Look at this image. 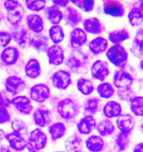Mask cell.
Listing matches in <instances>:
<instances>
[{
	"label": "cell",
	"instance_id": "6da1fadb",
	"mask_svg": "<svg viewBox=\"0 0 143 152\" xmlns=\"http://www.w3.org/2000/svg\"><path fill=\"white\" fill-rule=\"evenodd\" d=\"M57 110L62 119L69 121L76 118L80 114V105L76 99L67 98L59 102Z\"/></svg>",
	"mask_w": 143,
	"mask_h": 152
},
{
	"label": "cell",
	"instance_id": "7a4b0ae2",
	"mask_svg": "<svg viewBox=\"0 0 143 152\" xmlns=\"http://www.w3.org/2000/svg\"><path fill=\"white\" fill-rule=\"evenodd\" d=\"M4 9L7 11L6 18L9 24L18 26L24 18L25 10L18 0H4Z\"/></svg>",
	"mask_w": 143,
	"mask_h": 152
},
{
	"label": "cell",
	"instance_id": "3957f363",
	"mask_svg": "<svg viewBox=\"0 0 143 152\" xmlns=\"http://www.w3.org/2000/svg\"><path fill=\"white\" fill-rule=\"evenodd\" d=\"M106 56L113 65L121 69L125 67L129 58L127 50L121 45H113L110 46L106 50Z\"/></svg>",
	"mask_w": 143,
	"mask_h": 152
},
{
	"label": "cell",
	"instance_id": "277c9868",
	"mask_svg": "<svg viewBox=\"0 0 143 152\" xmlns=\"http://www.w3.org/2000/svg\"><path fill=\"white\" fill-rule=\"evenodd\" d=\"M83 52L76 51L67 58L66 65L70 72L74 74L85 72L87 67L88 60Z\"/></svg>",
	"mask_w": 143,
	"mask_h": 152
},
{
	"label": "cell",
	"instance_id": "5b68a950",
	"mask_svg": "<svg viewBox=\"0 0 143 152\" xmlns=\"http://www.w3.org/2000/svg\"><path fill=\"white\" fill-rule=\"evenodd\" d=\"M52 83L56 89L64 90L72 84L71 72L64 70H58L52 76Z\"/></svg>",
	"mask_w": 143,
	"mask_h": 152
},
{
	"label": "cell",
	"instance_id": "8992f818",
	"mask_svg": "<svg viewBox=\"0 0 143 152\" xmlns=\"http://www.w3.org/2000/svg\"><path fill=\"white\" fill-rule=\"evenodd\" d=\"M104 14L114 18H122L124 16V5L120 0H103Z\"/></svg>",
	"mask_w": 143,
	"mask_h": 152
},
{
	"label": "cell",
	"instance_id": "52a82bcc",
	"mask_svg": "<svg viewBox=\"0 0 143 152\" xmlns=\"http://www.w3.org/2000/svg\"><path fill=\"white\" fill-rule=\"evenodd\" d=\"M90 70L91 76L100 81L105 80L110 73L108 64L103 60H97L92 63Z\"/></svg>",
	"mask_w": 143,
	"mask_h": 152
},
{
	"label": "cell",
	"instance_id": "ba28073f",
	"mask_svg": "<svg viewBox=\"0 0 143 152\" xmlns=\"http://www.w3.org/2000/svg\"><path fill=\"white\" fill-rule=\"evenodd\" d=\"M50 96V88L48 85L45 84H37L33 85L30 89V99L36 103H44L49 98Z\"/></svg>",
	"mask_w": 143,
	"mask_h": 152
},
{
	"label": "cell",
	"instance_id": "9c48e42d",
	"mask_svg": "<svg viewBox=\"0 0 143 152\" xmlns=\"http://www.w3.org/2000/svg\"><path fill=\"white\" fill-rule=\"evenodd\" d=\"M63 20L67 26L75 28L83 21V15L79 10L69 6L64 10Z\"/></svg>",
	"mask_w": 143,
	"mask_h": 152
},
{
	"label": "cell",
	"instance_id": "30bf717a",
	"mask_svg": "<svg viewBox=\"0 0 143 152\" xmlns=\"http://www.w3.org/2000/svg\"><path fill=\"white\" fill-rule=\"evenodd\" d=\"M46 56L50 65L58 66L64 63L65 54L61 46L53 44L49 46L46 51Z\"/></svg>",
	"mask_w": 143,
	"mask_h": 152
},
{
	"label": "cell",
	"instance_id": "8fae6325",
	"mask_svg": "<svg viewBox=\"0 0 143 152\" xmlns=\"http://www.w3.org/2000/svg\"><path fill=\"white\" fill-rule=\"evenodd\" d=\"M26 86L25 80L17 76H9L4 82L6 91L13 95H16L22 92L26 88Z\"/></svg>",
	"mask_w": 143,
	"mask_h": 152
},
{
	"label": "cell",
	"instance_id": "7c38bea8",
	"mask_svg": "<svg viewBox=\"0 0 143 152\" xmlns=\"http://www.w3.org/2000/svg\"><path fill=\"white\" fill-rule=\"evenodd\" d=\"M133 83L134 78L128 72L123 70H119L115 72L112 78V83L117 89L131 87Z\"/></svg>",
	"mask_w": 143,
	"mask_h": 152
},
{
	"label": "cell",
	"instance_id": "4fadbf2b",
	"mask_svg": "<svg viewBox=\"0 0 143 152\" xmlns=\"http://www.w3.org/2000/svg\"><path fill=\"white\" fill-rule=\"evenodd\" d=\"M83 29L87 34L98 35L105 31V27L99 18L96 17L87 18L82 22Z\"/></svg>",
	"mask_w": 143,
	"mask_h": 152
},
{
	"label": "cell",
	"instance_id": "5bb4252c",
	"mask_svg": "<svg viewBox=\"0 0 143 152\" xmlns=\"http://www.w3.org/2000/svg\"><path fill=\"white\" fill-rule=\"evenodd\" d=\"M11 35L14 42L21 49H25L30 46L31 37L27 28L22 26H16Z\"/></svg>",
	"mask_w": 143,
	"mask_h": 152
},
{
	"label": "cell",
	"instance_id": "9a60e30c",
	"mask_svg": "<svg viewBox=\"0 0 143 152\" xmlns=\"http://www.w3.org/2000/svg\"><path fill=\"white\" fill-rule=\"evenodd\" d=\"M87 34L83 28L75 27L70 33V45L74 49H78L82 48L87 43Z\"/></svg>",
	"mask_w": 143,
	"mask_h": 152
},
{
	"label": "cell",
	"instance_id": "2e32d148",
	"mask_svg": "<svg viewBox=\"0 0 143 152\" xmlns=\"http://www.w3.org/2000/svg\"><path fill=\"white\" fill-rule=\"evenodd\" d=\"M48 138L44 132L39 128L32 130L28 139L27 142L37 150L44 149L47 144Z\"/></svg>",
	"mask_w": 143,
	"mask_h": 152
},
{
	"label": "cell",
	"instance_id": "e0dca14e",
	"mask_svg": "<svg viewBox=\"0 0 143 152\" xmlns=\"http://www.w3.org/2000/svg\"><path fill=\"white\" fill-rule=\"evenodd\" d=\"M116 125L120 132L130 135L134 130L135 121L133 116L129 114H121L117 118Z\"/></svg>",
	"mask_w": 143,
	"mask_h": 152
},
{
	"label": "cell",
	"instance_id": "ac0fdd59",
	"mask_svg": "<svg viewBox=\"0 0 143 152\" xmlns=\"http://www.w3.org/2000/svg\"><path fill=\"white\" fill-rule=\"evenodd\" d=\"M32 116L35 124L40 128H44L50 125L53 118L51 111L44 108L36 109Z\"/></svg>",
	"mask_w": 143,
	"mask_h": 152
},
{
	"label": "cell",
	"instance_id": "d6986e66",
	"mask_svg": "<svg viewBox=\"0 0 143 152\" xmlns=\"http://www.w3.org/2000/svg\"><path fill=\"white\" fill-rule=\"evenodd\" d=\"M11 104L18 112L23 115H29L33 110L31 99L26 96H15L11 99Z\"/></svg>",
	"mask_w": 143,
	"mask_h": 152
},
{
	"label": "cell",
	"instance_id": "ffe728a7",
	"mask_svg": "<svg viewBox=\"0 0 143 152\" xmlns=\"http://www.w3.org/2000/svg\"><path fill=\"white\" fill-rule=\"evenodd\" d=\"M90 52L94 55H99L106 51L108 41L102 36H98L89 41L88 45Z\"/></svg>",
	"mask_w": 143,
	"mask_h": 152
},
{
	"label": "cell",
	"instance_id": "44dd1931",
	"mask_svg": "<svg viewBox=\"0 0 143 152\" xmlns=\"http://www.w3.org/2000/svg\"><path fill=\"white\" fill-rule=\"evenodd\" d=\"M96 121L94 116L85 115L78 123L77 128L80 134L89 135L96 129Z\"/></svg>",
	"mask_w": 143,
	"mask_h": 152
},
{
	"label": "cell",
	"instance_id": "7402d4cb",
	"mask_svg": "<svg viewBox=\"0 0 143 152\" xmlns=\"http://www.w3.org/2000/svg\"><path fill=\"white\" fill-rule=\"evenodd\" d=\"M4 138L9 142L10 148L15 151L21 152L27 148V142L22 135L13 132L5 134Z\"/></svg>",
	"mask_w": 143,
	"mask_h": 152
},
{
	"label": "cell",
	"instance_id": "603a6c76",
	"mask_svg": "<svg viewBox=\"0 0 143 152\" xmlns=\"http://www.w3.org/2000/svg\"><path fill=\"white\" fill-rule=\"evenodd\" d=\"M29 29L36 34H41L44 28V22L42 17L38 14L29 15L26 18Z\"/></svg>",
	"mask_w": 143,
	"mask_h": 152
},
{
	"label": "cell",
	"instance_id": "cb8c5ba5",
	"mask_svg": "<svg viewBox=\"0 0 143 152\" xmlns=\"http://www.w3.org/2000/svg\"><path fill=\"white\" fill-rule=\"evenodd\" d=\"M0 56L2 61L5 65L11 66L17 63L20 56V53L16 48L7 46L3 50Z\"/></svg>",
	"mask_w": 143,
	"mask_h": 152
},
{
	"label": "cell",
	"instance_id": "d4e9b609",
	"mask_svg": "<svg viewBox=\"0 0 143 152\" xmlns=\"http://www.w3.org/2000/svg\"><path fill=\"white\" fill-rule=\"evenodd\" d=\"M48 37L44 34H38L31 37L30 45L38 53H46L49 48Z\"/></svg>",
	"mask_w": 143,
	"mask_h": 152
},
{
	"label": "cell",
	"instance_id": "484cf974",
	"mask_svg": "<svg viewBox=\"0 0 143 152\" xmlns=\"http://www.w3.org/2000/svg\"><path fill=\"white\" fill-rule=\"evenodd\" d=\"M44 15L48 21L53 25H59L63 20L62 11L55 5L45 7Z\"/></svg>",
	"mask_w": 143,
	"mask_h": 152
},
{
	"label": "cell",
	"instance_id": "4316f807",
	"mask_svg": "<svg viewBox=\"0 0 143 152\" xmlns=\"http://www.w3.org/2000/svg\"><path fill=\"white\" fill-rule=\"evenodd\" d=\"M122 108L120 103L114 100L108 101L103 107V115L107 119L117 118L122 114Z\"/></svg>",
	"mask_w": 143,
	"mask_h": 152
},
{
	"label": "cell",
	"instance_id": "83f0119b",
	"mask_svg": "<svg viewBox=\"0 0 143 152\" xmlns=\"http://www.w3.org/2000/svg\"><path fill=\"white\" fill-rule=\"evenodd\" d=\"M130 50L135 57L143 58V28L139 30L136 32Z\"/></svg>",
	"mask_w": 143,
	"mask_h": 152
},
{
	"label": "cell",
	"instance_id": "f1b7e54d",
	"mask_svg": "<svg viewBox=\"0 0 143 152\" xmlns=\"http://www.w3.org/2000/svg\"><path fill=\"white\" fill-rule=\"evenodd\" d=\"M24 71L26 76L30 79H35L39 77L41 73L39 61L36 58L30 59L25 66Z\"/></svg>",
	"mask_w": 143,
	"mask_h": 152
},
{
	"label": "cell",
	"instance_id": "f546056e",
	"mask_svg": "<svg viewBox=\"0 0 143 152\" xmlns=\"http://www.w3.org/2000/svg\"><path fill=\"white\" fill-rule=\"evenodd\" d=\"M85 145L91 152H100L104 148L105 142L100 135H92L86 139Z\"/></svg>",
	"mask_w": 143,
	"mask_h": 152
},
{
	"label": "cell",
	"instance_id": "4dcf8cb0",
	"mask_svg": "<svg viewBox=\"0 0 143 152\" xmlns=\"http://www.w3.org/2000/svg\"><path fill=\"white\" fill-rule=\"evenodd\" d=\"M130 37L129 32L125 28H120L110 32L108 35V40L114 45H121Z\"/></svg>",
	"mask_w": 143,
	"mask_h": 152
},
{
	"label": "cell",
	"instance_id": "1f68e13d",
	"mask_svg": "<svg viewBox=\"0 0 143 152\" xmlns=\"http://www.w3.org/2000/svg\"><path fill=\"white\" fill-rule=\"evenodd\" d=\"M96 129L99 135L102 137H107L114 133L116 128L112 121L107 118L100 121Z\"/></svg>",
	"mask_w": 143,
	"mask_h": 152
},
{
	"label": "cell",
	"instance_id": "d6a6232c",
	"mask_svg": "<svg viewBox=\"0 0 143 152\" xmlns=\"http://www.w3.org/2000/svg\"><path fill=\"white\" fill-rule=\"evenodd\" d=\"M64 147L68 152H80L83 149L82 139L77 134L72 135L65 141Z\"/></svg>",
	"mask_w": 143,
	"mask_h": 152
},
{
	"label": "cell",
	"instance_id": "836d02e7",
	"mask_svg": "<svg viewBox=\"0 0 143 152\" xmlns=\"http://www.w3.org/2000/svg\"><path fill=\"white\" fill-rule=\"evenodd\" d=\"M48 131L52 140L53 141H56L65 135L67 128L63 123L56 122L50 125Z\"/></svg>",
	"mask_w": 143,
	"mask_h": 152
},
{
	"label": "cell",
	"instance_id": "e575fe53",
	"mask_svg": "<svg viewBox=\"0 0 143 152\" xmlns=\"http://www.w3.org/2000/svg\"><path fill=\"white\" fill-rule=\"evenodd\" d=\"M127 18L132 27H138L143 22V11L137 7H134L130 10Z\"/></svg>",
	"mask_w": 143,
	"mask_h": 152
},
{
	"label": "cell",
	"instance_id": "d590c367",
	"mask_svg": "<svg viewBox=\"0 0 143 152\" xmlns=\"http://www.w3.org/2000/svg\"><path fill=\"white\" fill-rule=\"evenodd\" d=\"M100 105V99L96 97L89 98L86 100L83 105L85 115L94 116L99 110Z\"/></svg>",
	"mask_w": 143,
	"mask_h": 152
},
{
	"label": "cell",
	"instance_id": "8d00e7d4",
	"mask_svg": "<svg viewBox=\"0 0 143 152\" xmlns=\"http://www.w3.org/2000/svg\"><path fill=\"white\" fill-rule=\"evenodd\" d=\"M49 39L54 44L58 45L62 42L64 37L65 34L63 28L60 25H53L50 27L48 30Z\"/></svg>",
	"mask_w": 143,
	"mask_h": 152
},
{
	"label": "cell",
	"instance_id": "74e56055",
	"mask_svg": "<svg viewBox=\"0 0 143 152\" xmlns=\"http://www.w3.org/2000/svg\"><path fill=\"white\" fill-rule=\"evenodd\" d=\"M77 88L78 91L85 96L89 95L94 93V83L89 79L80 77L77 81Z\"/></svg>",
	"mask_w": 143,
	"mask_h": 152
},
{
	"label": "cell",
	"instance_id": "f35d334b",
	"mask_svg": "<svg viewBox=\"0 0 143 152\" xmlns=\"http://www.w3.org/2000/svg\"><path fill=\"white\" fill-rule=\"evenodd\" d=\"M96 91L100 97L106 99L111 98L115 93L114 86L108 82H103L98 84L96 88Z\"/></svg>",
	"mask_w": 143,
	"mask_h": 152
},
{
	"label": "cell",
	"instance_id": "ab89813d",
	"mask_svg": "<svg viewBox=\"0 0 143 152\" xmlns=\"http://www.w3.org/2000/svg\"><path fill=\"white\" fill-rule=\"evenodd\" d=\"M130 109L136 116H143V96H135L130 101Z\"/></svg>",
	"mask_w": 143,
	"mask_h": 152
},
{
	"label": "cell",
	"instance_id": "60d3db41",
	"mask_svg": "<svg viewBox=\"0 0 143 152\" xmlns=\"http://www.w3.org/2000/svg\"><path fill=\"white\" fill-rule=\"evenodd\" d=\"M115 143L119 152H124L129 147L130 143L129 135L120 132L116 135Z\"/></svg>",
	"mask_w": 143,
	"mask_h": 152
},
{
	"label": "cell",
	"instance_id": "b9f144b4",
	"mask_svg": "<svg viewBox=\"0 0 143 152\" xmlns=\"http://www.w3.org/2000/svg\"><path fill=\"white\" fill-rule=\"evenodd\" d=\"M70 2L78 10L85 13L92 12L94 7V0H70Z\"/></svg>",
	"mask_w": 143,
	"mask_h": 152
},
{
	"label": "cell",
	"instance_id": "7bdbcfd3",
	"mask_svg": "<svg viewBox=\"0 0 143 152\" xmlns=\"http://www.w3.org/2000/svg\"><path fill=\"white\" fill-rule=\"evenodd\" d=\"M27 9L32 12H40L45 9L46 2L45 0H25Z\"/></svg>",
	"mask_w": 143,
	"mask_h": 152
},
{
	"label": "cell",
	"instance_id": "ee69618b",
	"mask_svg": "<svg viewBox=\"0 0 143 152\" xmlns=\"http://www.w3.org/2000/svg\"><path fill=\"white\" fill-rule=\"evenodd\" d=\"M118 99L124 102H130V101L135 96L134 90L129 88L118 89L117 91Z\"/></svg>",
	"mask_w": 143,
	"mask_h": 152
},
{
	"label": "cell",
	"instance_id": "f6af8a7d",
	"mask_svg": "<svg viewBox=\"0 0 143 152\" xmlns=\"http://www.w3.org/2000/svg\"><path fill=\"white\" fill-rule=\"evenodd\" d=\"M11 125L13 132L20 135L26 134L27 132L26 123L20 119H13L11 123Z\"/></svg>",
	"mask_w": 143,
	"mask_h": 152
},
{
	"label": "cell",
	"instance_id": "bcb514c9",
	"mask_svg": "<svg viewBox=\"0 0 143 152\" xmlns=\"http://www.w3.org/2000/svg\"><path fill=\"white\" fill-rule=\"evenodd\" d=\"M13 40V37L9 32L0 31V47L5 48L9 46Z\"/></svg>",
	"mask_w": 143,
	"mask_h": 152
},
{
	"label": "cell",
	"instance_id": "7dc6e473",
	"mask_svg": "<svg viewBox=\"0 0 143 152\" xmlns=\"http://www.w3.org/2000/svg\"><path fill=\"white\" fill-rule=\"evenodd\" d=\"M11 104V100L7 94V91H0V107H8Z\"/></svg>",
	"mask_w": 143,
	"mask_h": 152
},
{
	"label": "cell",
	"instance_id": "c3c4849f",
	"mask_svg": "<svg viewBox=\"0 0 143 152\" xmlns=\"http://www.w3.org/2000/svg\"><path fill=\"white\" fill-rule=\"evenodd\" d=\"M10 121V115L6 107H0V124L6 123Z\"/></svg>",
	"mask_w": 143,
	"mask_h": 152
},
{
	"label": "cell",
	"instance_id": "681fc988",
	"mask_svg": "<svg viewBox=\"0 0 143 152\" xmlns=\"http://www.w3.org/2000/svg\"><path fill=\"white\" fill-rule=\"evenodd\" d=\"M54 5L59 8H66L69 4L70 0H52Z\"/></svg>",
	"mask_w": 143,
	"mask_h": 152
},
{
	"label": "cell",
	"instance_id": "f907efd6",
	"mask_svg": "<svg viewBox=\"0 0 143 152\" xmlns=\"http://www.w3.org/2000/svg\"><path fill=\"white\" fill-rule=\"evenodd\" d=\"M133 152H143V143H138L135 145Z\"/></svg>",
	"mask_w": 143,
	"mask_h": 152
},
{
	"label": "cell",
	"instance_id": "816d5d0a",
	"mask_svg": "<svg viewBox=\"0 0 143 152\" xmlns=\"http://www.w3.org/2000/svg\"><path fill=\"white\" fill-rule=\"evenodd\" d=\"M27 148L29 152H40V151L37 150L35 148L32 147L29 143L27 142Z\"/></svg>",
	"mask_w": 143,
	"mask_h": 152
},
{
	"label": "cell",
	"instance_id": "f5cc1de1",
	"mask_svg": "<svg viewBox=\"0 0 143 152\" xmlns=\"http://www.w3.org/2000/svg\"><path fill=\"white\" fill-rule=\"evenodd\" d=\"M0 152H11V151L7 146L3 145L0 146Z\"/></svg>",
	"mask_w": 143,
	"mask_h": 152
},
{
	"label": "cell",
	"instance_id": "db71d44e",
	"mask_svg": "<svg viewBox=\"0 0 143 152\" xmlns=\"http://www.w3.org/2000/svg\"><path fill=\"white\" fill-rule=\"evenodd\" d=\"M4 137H5V133L4 130L0 129V143L2 142L3 139L4 138Z\"/></svg>",
	"mask_w": 143,
	"mask_h": 152
},
{
	"label": "cell",
	"instance_id": "11a10c76",
	"mask_svg": "<svg viewBox=\"0 0 143 152\" xmlns=\"http://www.w3.org/2000/svg\"><path fill=\"white\" fill-rule=\"evenodd\" d=\"M138 4L139 8L142 10L143 11V0H139Z\"/></svg>",
	"mask_w": 143,
	"mask_h": 152
},
{
	"label": "cell",
	"instance_id": "9f6ffc18",
	"mask_svg": "<svg viewBox=\"0 0 143 152\" xmlns=\"http://www.w3.org/2000/svg\"><path fill=\"white\" fill-rule=\"evenodd\" d=\"M140 67L141 68V69L143 70V59L140 63Z\"/></svg>",
	"mask_w": 143,
	"mask_h": 152
},
{
	"label": "cell",
	"instance_id": "6f0895ef",
	"mask_svg": "<svg viewBox=\"0 0 143 152\" xmlns=\"http://www.w3.org/2000/svg\"><path fill=\"white\" fill-rule=\"evenodd\" d=\"M140 129H141L142 132V133H143V123H142V124L141 125V126H140Z\"/></svg>",
	"mask_w": 143,
	"mask_h": 152
},
{
	"label": "cell",
	"instance_id": "680465c9",
	"mask_svg": "<svg viewBox=\"0 0 143 152\" xmlns=\"http://www.w3.org/2000/svg\"></svg>",
	"mask_w": 143,
	"mask_h": 152
},
{
	"label": "cell",
	"instance_id": "91938a15",
	"mask_svg": "<svg viewBox=\"0 0 143 152\" xmlns=\"http://www.w3.org/2000/svg\"></svg>",
	"mask_w": 143,
	"mask_h": 152
}]
</instances>
